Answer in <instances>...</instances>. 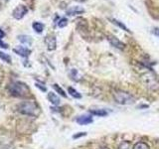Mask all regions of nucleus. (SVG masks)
<instances>
[{"label": "nucleus", "mask_w": 159, "mask_h": 149, "mask_svg": "<svg viewBox=\"0 0 159 149\" xmlns=\"http://www.w3.org/2000/svg\"><path fill=\"white\" fill-rule=\"evenodd\" d=\"M68 92H69V93L71 94V96L73 97H75V98H81L82 97V94L80 93H78L76 89L75 88H68Z\"/></svg>", "instance_id": "16"}, {"label": "nucleus", "mask_w": 159, "mask_h": 149, "mask_svg": "<svg viewBox=\"0 0 159 149\" xmlns=\"http://www.w3.org/2000/svg\"><path fill=\"white\" fill-rule=\"evenodd\" d=\"M77 122L79 124H81V125H86V124L93 122V117H92V115L84 114V115H81L77 118Z\"/></svg>", "instance_id": "10"}, {"label": "nucleus", "mask_w": 159, "mask_h": 149, "mask_svg": "<svg viewBox=\"0 0 159 149\" xmlns=\"http://www.w3.org/2000/svg\"><path fill=\"white\" fill-rule=\"evenodd\" d=\"M140 81L150 91H158L159 89V78L149 70L140 74Z\"/></svg>", "instance_id": "3"}, {"label": "nucleus", "mask_w": 159, "mask_h": 149, "mask_svg": "<svg viewBox=\"0 0 159 149\" xmlns=\"http://www.w3.org/2000/svg\"><path fill=\"white\" fill-rule=\"evenodd\" d=\"M33 29L36 33H42L44 30V25L40 22H34L33 23Z\"/></svg>", "instance_id": "14"}, {"label": "nucleus", "mask_w": 159, "mask_h": 149, "mask_svg": "<svg viewBox=\"0 0 159 149\" xmlns=\"http://www.w3.org/2000/svg\"><path fill=\"white\" fill-rule=\"evenodd\" d=\"M53 88H55V91H56L58 93H60V94H61V96L62 97H67V94H66V93H65L64 92V89L61 88V87H60L59 86V84H53Z\"/></svg>", "instance_id": "19"}, {"label": "nucleus", "mask_w": 159, "mask_h": 149, "mask_svg": "<svg viewBox=\"0 0 159 149\" xmlns=\"http://www.w3.org/2000/svg\"><path fill=\"white\" fill-rule=\"evenodd\" d=\"M67 24H68V20L66 18H62L60 21L58 22V26L60 28H64V27H66L67 26Z\"/></svg>", "instance_id": "21"}, {"label": "nucleus", "mask_w": 159, "mask_h": 149, "mask_svg": "<svg viewBox=\"0 0 159 149\" xmlns=\"http://www.w3.org/2000/svg\"><path fill=\"white\" fill-rule=\"evenodd\" d=\"M0 59L3 60L5 63H8V64H11V62H12L11 57H10L8 54H5L3 52H0Z\"/></svg>", "instance_id": "18"}, {"label": "nucleus", "mask_w": 159, "mask_h": 149, "mask_svg": "<svg viewBox=\"0 0 159 149\" xmlns=\"http://www.w3.org/2000/svg\"><path fill=\"white\" fill-rule=\"evenodd\" d=\"M84 12V9L81 6H73L67 10V14L69 16H74V15H80Z\"/></svg>", "instance_id": "9"}, {"label": "nucleus", "mask_w": 159, "mask_h": 149, "mask_svg": "<svg viewBox=\"0 0 159 149\" xmlns=\"http://www.w3.org/2000/svg\"><path fill=\"white\" fill-rule=\"evenodd\" d=\"M112 97L114 101L119 104H122V106H129V104H133L135 102V98L132 94L120 91V89H113Z\"/></svg>", "instance_id": "4"}, {"label": "nucleus", "mask_w": 159, "mask_h": 149, "mask_svg": "<svg viewBox=\"0 0 159 149\" xmlns=\"http://www.w3.org/2000/svg\"><path fill=\"white\" fill-rule=\"evenodd\" d=\"M48 99L50 101V102L54 104V106H58V104H60V98L57 94L54 93H48Z\"/></svg>", "instance_id": "11"}, {"label": "nucleus", "mask_w": 159, "mask_h": 149, "mask_svg": "<svg viewBox=\"0 0 159 149\" xmlns=\"http://www.w3.org/2000/svg\"><path fill=\"white\" fill-rule=\"evenodd\" d=\"M13 51L18 54L19 56H21V57H24V58H27L30 54H31V51L26 48V47H23V46H20V47H17V48H15Z\"/></svg>", "instance_id": "8"}, {"label": "nucleus", "mask_w": 159, "mask_h": 149, "mask_svg": "<svg viewBox=\"0 0 159 149\" xmlns=\"http://www.w3.org/2000/svg\"><path fill=\"white\" fill-rule=\"evenodd\" d=\"M132 149H150V148H149L148 144L145 142H137L136 144H134Z\"/></svg>", "instance_id": "17"}, {"label": "nucleus", "mask_w": 159, "mask_h": 149, "mask_svg": "<svg viewBox=\"0 0 159 149\" xmlns=\"http://www.w3.org/2000/svg\"><path fill=\"white\" fill-rule=\"evenodd\" d=\"M76 1H79V2H84V1H87V0H76Z\"/></svg>", "instance_id": "28"}, {"label": "nucleus", "mask_w": 159, "mask_h": 149, "mask_svg": "<svg viewBox=\"0 0 159 149\" xmlns=\"http://www.w3.org/2000/svg\"><path fill=\"white\" fill-rule=\"evenodd\" d=\"M27 12H28V9H27L26 6H24V5H19V6H17L13 10L12 15H13V17L15 19L20 20L27 14Z\"/></svg>", "instance_id": "5"}, {"label": "nucleus", "mask_w": 159, "mask_h": 149, "mask_svg": "<svg viewBox=\"0 0 159 149\" xmlns=\"http://www.w3.org/2000/svg\"><path fill=\"white\" fill-rule=\"evenodd\" d=\"M153 33H154V35H156V36L159 38V29L158 28H155L153 30Z\"/></svg>", "instance_id": "24"}, {"label": "nucleus", "mask_w": 159, "mask_h": 149, "mask_svg": "<svg viewBox=\"0 0 159 149\" xmlns=\"http://www.w3.org/2000/svg\"><path fill=\"white\" fill-rule=\"evenodd\" d=\"M86 132H80V134H78V135H74V138H78V137H80V136H84V135H86Z\"/></svg>", "instance_id": "23"}, {"label": "nucleus", "mask_w": 159, "mask_h": 149, "mask_svg": "<svg viewBox=\"0 0 159 149\" xmlns=\"http://www.w3.org/2000/svg\"><path fill=\"white\" fill-rule=\"evenodd\" d=\"M8 91L13 97H30V88L26 84L21 82H12L8 86Z\"/></svg>", "instance_id": "2"}, {"label": "nucleus", "mask_w": 159, "mask_h": 149, "mask_svg": "<svg viewBox=\"0 0 159 149\" xmlns=\"http://www.w3.org/2000/svg\"><path fill=\"white\" fill-rule=\"evenodd\" d=\"M107 40H108L109 44H111L112 47L117 48L119 50H123L124 49V44L122 42L119 41V40L116 36H112V35H108V36H107Z\"/></svg>", "instance_id": "7"}, {"label": "nucleus", "mask_w": 159, "mask_h": 149, "mask_svg": "<svg viewBox=\"0 0 159 149\" xmlns=\"http://www.w3.org/2000/svg\"><path fill=\"white\" fill-rule=\"evenodd\" d=\"M0 47H1V48H4V49H7V48H8L7 45H6V44H4V43H2L1 41H0Z\"/></svg>", "instance_id": "25"}, {"label": "nucleus", "mask_w": 159, "mask_h": 149, "mask_svg": "<svg viewBox=\"0 0 159 149\" xmlns=\"http://www.w3.org/2000/svg\"><path fill=\"white\" fill-rule=\"evenodd\" d=\"M118 149H131L130 148V142H128V141H122L120 144H119Z\"/></svg>", "instance_id": "20"}, {"label": "nucleus", "mask_w": 159, "mask_h": 149, "mask_svg": "<svg viewBox=\"0 0 159 149\" xmlns=\"http://www.w3.org/2000/svg\"><path fill=\"white\" fill-rule=\"evenodd\" d=\"M93 115H98V116H106L107 112L104 109H91L89 111Z\"/></svg>", "instance_id": "12"}, {"label": "nucleus", "mask_w": 159, "mask_h": 149, "mask_svg": "<svg viewBox=\"0 0 159 149\" xmlns=\"http://www.w3.org/2000/svg\"><path fill=\"white\" fill-rule=\"evenodd\" d=\"M18 40L21 43L27 44V45H30V44L32 43V39L30 38L29 36H26V35H20V36L18 37Z\"/></svg>", "instance_id": "13"}, {"label": "nucleus", "mask_w": 159, "mask_h": 149, "mask_svg": "<svg viewBox=\"0 0 159 149\" xmlns=\"http://www.w3.org/2000/svg\"><path fill=\"white\" fill-rule=\"evenodd\" d=\"M17 108L20 113L25 114V115H28V116H32V117H37L40 114V112H41V109H40L37 102L34 101L22 102L21 103L18 104Z\"/></svg>", "instance_id": "1"}, {"label": "nucleus", "mask_w": 159, "mask_h": 149, "mask_svg": "<svg viewBox=\"0 0 159 149\" xmlns=\"http://www.w3.org/2000/svg\"><path fill=\"white\" fill-rule=\"evenodd\" d=\"M45 44H46V47L49 51H54L57 47V40L56 37L53 36V35H48L45 38Z\"/></svg>", "instance_id": "6"}, {"label": "nucleus", "mask_w": 159, "mask_h": 149, "mask_svg": "<svg viewBox=\"0 0 159 149\" xmlns=\"http://www.w3.org/2000/svg\"><path fill=\"white\" fill-rule=\"evenodd\" d=\"M2 79H3V74L1 71H0V84H1V83H2Z\"/></svg>", "instance_id": "27"}, {"label": "nucleus", "mask_w": 159, "mask_h": 149, "mask_svg": "<svg viewBox=\"0 0 159 149\" xmlns=\"http://www.w3.org/2000/svg\"><path fill=\"white\" fill-rule=\"evenodd\" d=\"M36 87H37V88H41L43 92H46V88H45V87H42L40 84H36Z\"/></svg>", "instance_id": "22"}, {"label": "nucleus", "mask_w": 159, "mask_h": 149, "mask_svg": "<svg viewBox=\"0 0 159 149\" xmlns=\"http://www.w3.org/2000/svg\"><path fill=\"white\" fill-rule=\"evenodd\" d=\"M111 21L113 24H116L117 27H119V28H121L122 30H124V31L129 32V30L127 29V27H126L123 23H121L120 21H118V20H116V19H111Z\"/></svg>", "instance_id": "15"}, {"label": "nucleus", "mask_w": 159, "mask_h": 149, "mask_svg": "<svg viewBox=\"0 0 159 149\" xmlns=\"http://www.w3.org/2000/svg\"><path fill=\"white\" fill-rule=\"evenodd\" d=\"M4 36H5V33H4V32L2 31L1 29H0V39H2V38H3Z\"/></svg>", "instance_id": "26"}]
</instances>
